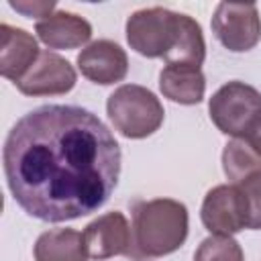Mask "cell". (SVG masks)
<instances>
[{"label": "cell", "mask_w": 261, "mask_h": 261, "mask_svg": "<svg viewBox=\"0 0 261 261\" xmlns=\"http://www.w3.org/2000/svg\"><path fill=\"white\" fill-rule=\"evenodd\" d=\"M35 33L49 49H77L92 39V24L80 14L55 10L43 20H37Z\"/></svg>", "instance_id": "12"}, {"label": "cell", "mask_w": 261, "mask_h": 261, "mask_svg": "<svg viewBox=\"0 0 261 261\" xmlns=\"http://www.w3.org/2000/svg\"><path fill=\"white\" fill-rule=\"evenodd\" d=\"M0 73L16 84L33 67L41 51L31 33H27L24 29L10 27L6 22L0 24Z\"/></svg>", "instance_id": "11"}, {"label": "cell", "mask_w": 261, "mask_h": 261, "mask_svg": "<svg viewBox=\"0 0 261 261\" xmlns=\"http://www.w3.org/2000/svg\"><path fill=\"white\" fill-rule=\"evenodd\" d=\"M133 243L128 257L145 261L177 251L188 239V208L173 198L139 200L130 208Z\"/></svg>", "instance_id": "2"}, {"label": "cell", "mask_w": 261, "mask_h": 261, "mask_svg": "<svg viewBox=\"0 0 261 261\" xmlns=\"http://www.w3.org/2000/svg\"><path fill=\"white\" fill-rule=\"evenodd\" d=\"M167 63L175 65H192L200 67L206 59V41L202 35V27L188 14H181L179 33L173 49L163 57Z\"/></svg>", "instance_id": "15"}, {"label": "cell", "mask_w": 261, "mask_h": 261, "mask_svg": "<svg viewBox=\"0 0 261 261\" xmlns=\"http://www.w3.org/2000/svg\"><path fill=\"white\" fill-rule=\"evenodd\" d=\"M208 112L220 133L245 139L261 116V92L245 82H228L212 94Z\"/></svg>", "instance_id": "4"}, {"label": "cell", "mask_w": 261, "mask_h": 261, "mask_svg": "<svg viewBox=\"0 0 261 261\" xmlns=\"http://www.w3.org/2000/svg\"><path fill=\"white\" fill-rule=\"evenodd\" d=\"M159 90L171 102L192 106L202 102L206 92V77L200 67L167 63L159 73Z\"/></svg>", "instance_id": "13"}, {"label": "cell", "mask_w": 261, "mask_h": 261, "mask_svg": "<svg viewBox=\"0 0 261 261\" xmlns=\"http://www.w3.org/2000/svg\"><path fill=\"white\" fill-rule=\"evenodd\" d=\"M35 261H88L84 232L73 228H53L43 232L33 249Z\"/></svg>", "instance_id": "14"}, {"label": "cell", "mask_w": 261, "mask_h": 261, "mask_svg": "<svg viewBox=\"0 0 261 261\" xmlns=\"http://www.w3.org/2000/svg\"><path fill=\"white\" fill-rule=\"evenodd\" d=\"M212 31L228 51H251L261 39V16L257 4L220 2L212 16Z\"/></svg>", "instance_id": "7"}, {"label": "cell", "mask_w": 261, "mask_h": 261, "mask_svg": "<svg viewBox=\"0 0 261 261\" xmlns=\"http://www.w3.org/2000/svg\"><path fill=\"white\" fill-rule=\"evenodd\" d=\"M75 63L84 77L100 86L122 82L128 71V57L124 49L108 39L90 43L86 49H82Z\"/></svg>", "instance_id": "10"}, {"label": "cell", "mask_w": 261, "mask_h": 261, "mask_svg": "<svg viewBox=\"0 0 261 261\" xmlns=\"http://www.w3.org/2000/svg\"><path fill=\"white\" fill-rule=\"evenodd\" d=\"M10 8H14L16 12L31 16V18H47L49 14H53L55 10V2H10Z\"/></svg>", "instance_id": "19"}, {"label": "cell", "mask_w": 261, "mask_h": 261, "mask_svg": "<svg viewBox=\"0 0 261 261\" xmlns=\"http://www.w3.org/2000/svg\"><path fill=\"white\" fill-rule=\"evenodd\" d=\"M84 241L90 259L94 261H104L116 255H126L130 253V243H133V232L126 216L118 210L106 212L98 218H94L86 230H84Z\"/></svg>", "instance_id": "9"}, {"label": "cell", "mask_w": 261, "mask_h": 261, "mask_svg": "<svg viewBox=\"0 0 261 261\" xmlns=\"http://www.w3.org/2000/svg\"><path fill=\"white\" fill-rule=\"evenodd\" d=\"M120 145L80 106L47 104L10 128L2 163L14 202L33 218L65 222L96 212L120 175Z\"/></svg>", "instance_id": "1"}, {"label": "cell", "mask_w": 261, "mask_h": 261, "mask_svg": "<svg viewBox=\"0 0 261 261\" xmlns=\"http://www.w3.org/2000/svg\"><path fill=\"white\" fill-rule=\"evenodd\" d=\"M245 141L261 155V116L257 118V122L253 124V128L247 133V137H245Z\"/></svg>", "instance_id": "20"}, {"label": "cell", "mask_w": 261, "mask_h": 261, "mask_svg": "<svg viewBox=\"0 0 261 261\" xmlns=\"http://www.w3.org/2000/svg\"><path fill=\"white\" fill-rule=\"evenodd\" d=\"M202 224L210 234L232 237L249 228L247 198L234 184H220L208 190L202 202Z\"/></svg>", "instance_id": "6"}, {"label": "cell", "mask_w": 261, "mask_h": 261, "mask_svg": "<svg viewBox=\"0 0 261 261\" xmlns=\"http://www.w3.org/2000/svg\"><path fill=\"white\" fill-rule=\"evenodd\" d=\"M179 20L181 12L161 6L137 10L126 20V41L143 57H165L177 41Z\"/></svg>", "instance_id": "5"}, {"label": "cell", "mask_w": 261, "mask_h": 261, "mask_svg": "<svg viewBox=\"0 0 261 261\" xmlns=\"http://www.w3.org/2000/svg\"><path fill=\"white\" fill-rule=\"evenodd\" d=\"M222 169L230 184H241L243 179L261 173V155L245 139H232L222 151Z\"/></svg>", "instance_id": "16"}, {"label": "cell", "mask_w": 261, "mask_h": 261, "mask_svg": "<svg viewBox=\"0 0 261 261\" xmlns=\"http://www.w3.org/2000/svg\"><path fill=\"white\" fill-rule=\"evenodd\" d=\"M194 261H245V255L232 237L210 234L196 249Z\"/></svg>", "instance_id": "17"}, {"label": "cell", "mask_w": 261, "mask_h": 261, "mask_svg": "<svg viewBox=\"0 0 261 261\" xmlns=\"http://www.w3.org/2000/svg\"><path fill=\"white\" fill-rule=\"evenodd\" d=\"M241 188V192L247 198L249 206V228L261 230V173H255L241 184H234Z\"/></svg>", "instance_id": "18"}, {"label": "cell", "mask_w": 261, "mask_h": 261, "mask_svg": "<svg viewBox=\"0 0 261 261\" xmlns=\"http://www.w3.org/2000/svg\"><path fill=\"white\" fill-rule=\"evenodd\" d=\"M108 118L114 128L126 139H145L159 130L163 124V104L159 98L137 84H124L116 88L106 102Z\"/></svg>", "instance_id": "3"}, {"label": "cell", "mask_w": 261, "mask_h": 261, "mask_svg": "<svg viewBox=\"0 0 261 261\" xmlns=\"http://www.w3.org/2000/svg\"><path fill=\"white\" fill-rule=\"evenodd\" d=\"M75 69L65 57L41 51L33 67L14 86L24 96H61L75 86Z\"/></svg>", "instance_id": "8"}]
</instances>
